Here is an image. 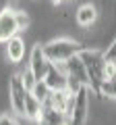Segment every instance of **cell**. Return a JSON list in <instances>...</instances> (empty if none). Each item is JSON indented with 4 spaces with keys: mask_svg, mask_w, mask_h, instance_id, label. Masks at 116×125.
<instances>
[{
    "mask_svg": "<svg viewBox=\"0 0 116 125\" xmlns=\"http://www.w3.org/2000/svg\"><path fill=\"white\" fill-rule=\"evenodd\" d=\"M79 58L83 61L85 71H87V77H89V90H93L99 96V88L106 81V58H104V52L99 50H87L79 54Z\"/></svg>",
    "mask_w": 116,
    "mask_h": 125,
    "instance_id": "6da1fadb",
    "label": "cell"
},
{
    "mask_svg": "<svg viewBox=\"0 0 116 125\" xmlns=\"http://www.w3.org/2000/svg\"><path fill=\"white\" fill-rule=\"evenodd\" d=\"M41 50H44L46 58H48L52 65H62V62H66L68 58L79 56L85 48H83V44H79V42H75V40L62 38V40L48 42L46 46H41Z\"/></svg>",
    "mask_w": 116,
    "mask_h": 125,
    "instance_id": "7a4b0ae2",
    "label": "cell"
},
{
    "mask_svg": "<svg viewBox=\"0 0 116 125\" xmlns=\"http://www.w3.org/2000/svg\"><path fill=\"white\" fill-rule=\"evenodd\" d=\"M87 113H89V88L83 85L75 94V106L68 115V125H85L87 123Z\"/></svg>",
    "mask_w": 116,
    "mask_h": 125,
    "instance_id": "3957f363",
    "label": "cell"
},
{
    "mask_svg": "<svg viewBox=\"0 0 116 125\" xmlns=\"http://www.w3.org/2000/svg\"><path fill=\"white\" fill-rule=\"evenodd\" d=\"M29 90L23 85L21 75H13L8 79V96H10V106H13L15 113L19 115H25V98Z\"/></svg>",
    "mask_w": 116,
    "mask_h": 125,
    "instance_id": "277c9868",
    "label": "cell"
},
{
    "mask_svg": "<svg viewBox=\"0 0 116 125\" xmlns=\"http://www.w3.org/2000/svg\"><path fill=\"white\" fill-rule=\"evenodd\" d=\"M29 69H31V73L35 75V79L37 81H41V79H46V75H48V71H50V67H52V62L46 58V54H44V50H41V46L37 44V46H33V50H31V58H29Z\"/></svg>",
    "mask_w": 116,
    "mask_h": 125,
    "instance_id": "5b68a950",
    "label": "cell"
},
{
    "mask_svg": "<svg viewBox=\"0 0 116 125\" xmlns=\"http://www.w3.org/2000/svg\"><path fill=\"white\" fill-rule=\"evenodd\" d=\"M37 125H68V117L62 111H58L52 104V100H46L41 104V115L37 119Z\"/></svg>",
    "mask_w": 116,
    "mask_h": 125,
    "instance_id": "8992f818",
    "label": "cell"
},
{
    "mask_svg": "<svg viewBox=\"0 0 116 125\" xmlns=\"http://www.w3.org/2000/svg\"><path fill=\"white\" fill-rule=\"evenodd\" d=\"M17 19H15V10L13 9H4L0 10V42H8L13 36H17Z\"/></svg>",
    "mask_w": 116,
    "mask_h": 125,
    "instance_id": "52a82bcc",
    "label": "cell"
},
{
    "mask_svg": "<svg viewBox=\"0 0 116 125\" xmlns=\"http://www.w3.org/2000/svg\"><path fill=\"white\" fill-rule=\"evenodd\" d=\"M62 69L66 71V75L71 79H77L81 85H87L89 88V77H87V71H85V65L79 56H73L68 58L66 62H62Z\"/></svg>",
    "mask_w": 116,
    "mask_h": 125,
    "instance_id": "ba28073f",
    "label": "cell"
},
{
    "mask_svg": "<svg viewBox=\"0 0 116 125\" xmlns=\"http://www.w3.org/2000/svg\"><path fill=\"white\" fill-rule=\"evenodd\" d=\"M44 81L48 83V88L52 90V92H60V90L68 88V75L62 69V65H52Z\"/></svg>",
    "mask_w": 116,
    "mask_h": 125,
    "instance_id": "9c48e42d",
    "label": "cell"
},
{
    "mask_svg": "<svg viewBox=\"0 0 116 125\" xmlns=\"http://www.w3.org/2000/svg\"><path fill=\"white\" fill-rule=\"evenodd\" d=\"M23 54H25V42H23L21 38L13 36L8 42H6V56H8L13 62H19L23 58Z\"/></svg>",
    "mask_w": 116,
    "mask_h": 125,
    "instance_id": "30bf717a",
    "label": "cell"
},
{
    "mask_svg": "<svg viewBox=\"0 0 116 125\" xmlns=\"http://www.w3.org/2000/svg\"><path fill=\"white\" fill-rule=\"evenodd\" d=\"M95 17H98V10H95V6H91V4H83L79 10H77V23H79L81 27H89L91 23L95 21Z\"/></svg>",
    "mask_w": 116,
    "mask_h": 125,
    "instance_id": "8fae6325",
    "label": "cell"
},
{
    "mask_svg": "<svg viewBox=\"0 0 116 125\" xmlns=\"http://www.w3.org/2000/svg\"><path fill=\"white\" fill-rule=\"evenodd\" d=\"M40 115H41V102L29 92V94H27V98H25V117H27V119H31V121H37Z\"/></svg>",
    "mask_w": 116,
    "mask_h": 125,
    "instance_id": "7c38bea8",
    "label": "cell"
},
{
    "mask_svg": "<svg viewBox=\"0 0 116 125\" xmlns=\"http://www.w3.org/2000/svg\"><path fill=\"white\" fill-rule=\"evenodd\" d=\"M29 92H31V94L35 96L37 100H40L41 104H44L46 100H50V96H52V90L48 88V83H46L44 79H41V81H35V85H33V88L29 90Z\"/></svg>",
    "mask_w": 116,
    "mask_h": 125,
    "instance_id": "4fadbf2b",
    "label": "cell"
},
{
    "mask_svg": "<svg viewBox=\"0 0 116 125\" xmlns=\"http://www.w3.org/2000/svg\"><path fill=\"white\" fill-rule=\"evenodd\" d=\"M99 96H110L116 98V79H106L99 88Z\"/></svg>",
    "mask_w": 116,
    "mask_h": 125,
    "instance_id": "5bb4252c",
    "label": "cell"
},
{
    "mask_svg": "<svg viewBox=\"0 0 116 125\" xmlns=\"http://www.w3.org/2000/svg\"><path fill=\"white\" fill-rule=\"evenodd\" d=\"M19 75H21V79H23V85H25L27 90H31L33 85H35V81H37V79H35V75L31 73V69H27L25 73H19Z\"/></svg>",
    "mask_w": 116,
    "mask_h": 125,
    "instance_id": "9a60e30c",
    "label": "cell"
},
{
    "mask_svg": "<svg viewBox=\"0 0 116 125\" xmlns=\"http://www.w3.org/2000/svg\"><path fill=\"white\" fill-rule=\"evenodd\" d=\"M15 19H17L19 31H21V29H27V25H29V17H27V13H23V10H15Z\"/></svg>",
    "mask_w": 116,
    "mask_h": 125,
    "instance_id": "2e32d148",
    "label": "cell"
},
{
    "mask_svg": "<svg viewBox=\"0 0 116 125\" xmlns=\"http://www.w3.org/2000/svg\"><path fill=\"white\" fill-rule=\"evenodd\" d=\"M104 58H106V62H116V38L112 40V44L108 46V50L104 52Z\"/></svg>",
    "mask_w": 116,
    "mask_h": 125,
    "instance_id": "e0dca14e",
    "label": "cell"
},
{
    "mask_svg": "<svg viewBox=\"0 0 116 125\" xmlns=\"http://www.w3.org/2000/svg\"><path fill=\"white\" fill-rule=\"evenodd\" d=\"M0 125H19V123L13 119V117H8V115H2V117H0Z\"/></svg>",
    "mask_w": 116,
    "mask_h": 125,
    "instance_id": "ac0fdd59",
    "label": "cell"
}]
</instances>
